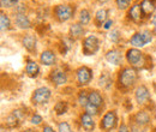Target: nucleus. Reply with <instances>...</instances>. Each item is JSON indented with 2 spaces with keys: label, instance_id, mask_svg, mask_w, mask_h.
<instances>
[{
  "label": "nucleus",
  "instance_id": "nucleus-20",
  "mask_svg": "<svg viewBox=\"0 0 156 132\" xmlns=\"http://www.w3.org/2000/svg\"><path fill=\"white\" fill-rule=\"evenodd\" d=\"M142 9H140V5H138V4H135L133 6H131V9H130V11H129V17L132 19V20H135V22H138L140 17H142Z\"/></svg>",
  "mask_w": 156,
  "mask_h": 132
},
{
  "label": "nucleus",
  "instance_id": "nucleus-34",
  "mask_svg": "<svg viewBox=\"0 0 156 132\" xmlns=\"http://www.w3.org/2000/svg\"><path fill=\"white\" fill-rule=\"evenodd\" d=\"M30 121H31L33 125H40V124L43 121V119H42V116H41L40 114H34V115L31 116Z\"/></svg>",
  "mask_w": 156,
  "mask_h": 132
},
{
  "label": "nucleus",
  "instance_id": "nucleus-41",
  "mask_svg": "<svg viewBox=\"0 0 156 132\" xmlns=\"http://www.w3.org/2000/svg\"><path fill=\"white\" fill-rule=\"evenodd\" d=\"M22 132H33V131H31V130H29V129H28V130H24V131H22Z\"/></svg>",
  "mask_w": 156,
  "mask_h": 132
},
{
  "label": "nucleus",
  "instance_id": "nucleus-22",
  "mask_svg": "<svg viewBox=\"0 0 156 132\" xmlns=\"http://www.w3.org/2000/svg\"><path fill=\"white\" fill-rule=\"evenodd\" d=\"M84 33V29H83V25L80 23H75L70 27V35L71 37H75L77 38L79 36H82Z\"/></svg>",
  "mask_w": 156,
  "mask_h": 132
},
{
  "label": "nucleus",
  "instance_id": "nucleus-30",
  "mask_svg": "<svg viewBox=\"0 0 156 132\" xmlns=\"http://www.w3.org/2000/svg\"><path fill=\"white\" fill-rule=\"evenodd\" d=\"M111 78H109V76L107 75H102L100 77V85L101 87H103V88H108L109 85H111Z\"/></svg>",
  "mask_w": 156,
  "mask_h": 132
},
{
  "label": "nucleus",
  "instance_id": "nucleus-39",
  "mask_svg": "<svg viewBox=\"0 0 156 132\" xmlns=\"http://www.w3.org/2000/svg\"><path fill=\"white\" fill-rule=\"evenodd\" d=\"M151 23H153V24H154V25L156 27V13L154 15V16H153V17H151Z\"/></svg>",
  "mask_w": 156,
  "mask_h": 132
},
{
  "label": "nucleus",
  "instance_id": "nucleus-24",
  "mask_svg": "<svg viewBox=\"0 0 156 132\" xmlns=\"http://www.w3.org/2000/svg\"><path fill=\"white\" fill-rule=\"evenodd\" d=\"M107 16H108V11L105 10V9H101L96 12V16H95V20L98 22V24H105V22L107 20Z\"/></svg>",
  "mask_w": 156,
  "mask_h": 132
},
{
  "label": "nucleus",
  "instance_id": "nucleus-17",
  "mask_svg": "<svg viewBox=\"0 0 156 132\" xmlns=\"http://www.w3.org/2000/svg\"><path fill=\"white\" fill-rule=\"evenodd\" d=\"M22 43H23V46L29 51V52H33L34 49H36V38L34 35H31V34H28V35H25L23 40H22Z\"/></svg>",
  "mask_w": 156,
  "mask_h": 132
},
{
  "label": "nucleus",
  "instance_id": "nucleus-2",
  "mask_svg": "<svg viewBox=\"0 0 156 132\" xmlns=\"http://www.w3.org/2000/svg\"><path fill=\"white\" fill-rule=\"evenodd\" d=\"M51 96H52V91L49 88L40 87L37 89H35V91L33 93L31 102L34 105H43V103H47L49 101Z\"/></svg>",
  "mask_w": 156,
  "mask_h": 132
},
{
  "label": "nucleus",
  "instance_id": "nucleus-9",
  "mask_svg": "<svg viewBox=\"0 0 156 132\" xmlns=\"http://www.w3.org/2000/svg\"><path fill=\"white\" fill-rule=\"evenodd\" d=\"M135 98H136L138 105H140V106L147 105L151 98L149 89L144 84H140L139 87H137L136 91H135Z\"/></svg>",
  "mask_w": 156,
  "mask_h": 132
},
{
  "label": "nucleus",
  "instance_id": "nucleus-42",
  "mask_svg": "<svg viewBox=\"0 0 156 132\" xmlns=\"http://www.w3.org/2000/svg\"><path fill=\"white\" fill-rule=\"evenodd\" d=\"M154 89H155V93H156V82L154 83Z\"/></svg>",
  "mask_w": 156,
  "mask_h": 132
},
{
  "label": "nucleus",
  "instance_id": "nucleus-5",
  "mask_svg": "<svg viewBox=\"0 0 156 132\" xmlns=\"http://www.w3.org/2000/svg\"><path fill=\"white\" fill-rule=\"evenodd\" d=\"M126 59H127L129 64H131V66H133V67H142L144 65V55L137 48L129 49L126 52Z\"/></svg>",
  "mask_w": 156,
  "mask_h": 132
},
{
  "label": "nucleus",
  "instance_id": "nucleus-31",
  "mask_svg": "<svg viewBox=\"0 0 156 132\" xmlns=\"http://www.w3.org/2000/svg\"><path fill=\"white\" fill-rule=\"evenodd\" d=\"M131 1H132V0H115L119 10H126V9L130 6Z\"/></svg>",
  "mask_w": 156,
  "mask_h": 132
},
{
  "label": "nucleus",
  "instance_id": "nucleus-3",
  "mask_svg": "<svg viewBox=\"0 0 156 132\" xmlns=\"http://www.w3.org/2000/svg\"><path fill=\"white\" fill-rule=\"evenodd\" d=\"M118 124V116L115 111H108L107 113L103 115L100 123V127L103 131H111L113 130Z\"/></svg>",
  "mask_w": 156,
  "mask_h": 132
},
{
  "label": "nucleus",
  "instance_id": "nucleus-10",
  "mask_svg": "<svg viewBox=\"0 0 156 132\" xmlns=\"http://www.w3.org/2000/svg\"><path fill=\"white\" fill-rule=\"evenodd\" d=\"M79 121H80V126H82V129L84 131L87 132L94 131V129H95V121H94V119H93V116L90 114L83 113L80 115Z\"/></svg>",
  "mask_w": 156,
  "mask_h": 132
},
{
  "label": "nucleus",
  "instance_id": "nucleus-1",
  "mask_svg": "<svg viewBox=\"0 0 156 132\" xmlns=\"http://www.w3.org/2000/svg\"><path fill=\"white\" fill-rule=\"evenodd\" d=\"M137 75L136 70L133 67H124L120 72H119V77H118V82L120 84V87L129 89L131 87L135 85V83L137 82Z\"/></svg>",
  "mask_w": 156,
  "mask_h": 132
},
{
  "label": "nucleus",
  "instance_id": "nucleus-16",
  "mask_svg": "<svg viewBox=\"0 0 156 132\" xmlns=\"http://www.w3.org/2000/svg\"><path fill=\"white\" fill-rule=\"evenodd\" d=\"M25 72H27V75L29 76V77H31V78L37 77L40 73L39 64L35 62V61L29 60V61L27 62V66H25Z\"/></svg>",
  "mask_w": 156,
  "mask_h": 132
},
{
  "label": "nucleus",
  "instance_id": "nucleus-40",
  "mask_svg": "<svg viewBox=\"0 0 156 132\" xmlns=\"http://www.w3.org/2000/svg\"><path fill=\"white\" fill-rule=\"evenodd\" d=\"M100 2H102V4H105V2H107V1H109V0H98Z\"/></svg>",
  "mask_w": 156,
  "mask_h": 132
},
{
  "label": "nucleus",
  "instance_id": "nucleus-32",
  "mask_svg": "<svg viewBox=\"0 0 156 132\" xmlns=\"http://www.w3.org/2000/svg\"><path fill=\"white\" fill-rule=\"evenodd\" d=\"M119 38H120V31H119L118 29L112 30V33L109 34V40H111L112 42H115V43H117L118 41H119Z\"/></svg>",
  "mask_w": 156,
  "mask_h": 132
},
{
  "label": "nucleus",
  "instance_id": "nucleus-12",
  "mask_svg": "<svg viewBox=\"0 0 156 132\" xmlns=\"http://www.w3.org/2000/svg\"><path fill=\"white\" fill-rule=\"evenodd\" d=\"M106 60H107L109 64L118 66V65H120V64L122 62V54H121L118 49H111V51H108L107 54H106Z\"/></svg>",
  "mask_w": 156,
  "mask_h": 132
},
{
  "label": "nucleus",
  "instance_id": "nucleus-21",
  "mask_svg": "<svg viewBox=\"0 0 156 132\" xmlns=\"http://www.w3.org/2000/svg\"><path fill=\"white\" fill-rule=\"evenodd\" d=\"M20 123V119L17 115H15L13 113L11 114V115H9V116L6 118V120H5V125H6V127H9V129H16V127H18Z\"/></svg>",
  "mask_w": 156,
  "mask_h": 132
},
{
  "label": "nucleus",
  "instance_id": "nucleus-18",
  "mask_svg": "<svg viewBox=\"0 0 156 132\" xmlns=\"http://www.w3.org/2000/svg\"><path fill=\"white\" fill-rule=\"evenodd\" d=\"M89 102L100 108L103 106V97L98 90H91L89 91Z\"/></svg>",
  "mask_w": 156,
  "mask_h": 132
},
{
  "label": "nucleus",
  "instance_id": "nucleus-13",
  "mask_svg": "<svg viewBox=\"0 0 156 132\" xmlns=\"http://www.w3.org/2000/svg\"><path fill=\"white\" fill-rule=\"evenodd\" d=\"M133 120H135V124L136 125L144 127L145 125H148L150 123V115H149L148 112H145V111H139V112H137L135 114Z\"/></svg>",
  "mask_w": 156,
  "mask_h": 132
},
{
  "label": "nucleus",
  "instance_id": "nucleus-23",
  "mask_svg": "<svg viewBox=\"0 0 156 132\" xmlns=\"http://www.w3.org/2000/svg\"><path fill=\"white\" fill-rule=\"evenodd\" d=\"M54 111H55V113L58 114V115L65 114L69 111V105H67V102H65V101H59V102H57V105L54 106Z\"/></svg>",
  "mask_w": 156,
  "mask_h": 132
},
{
  "label": "nucleus",
  "instance_id": "nucleus-25",
  "mask_svg": "<svg viewBox=\"0 0 156 132\" xmlns=\"http://www.w3.org/2000/svg\"><path fill=\"white\" fill-rule=\"evenodd\" d=\"M78 19H79V23H80L82 25H87V24H89V22H90V19H91L89 11L85 10V9L82 10V11L79 12V17H78Z\"/></svg>",
  "mask_w": 156,
  "mask_h": 132
},
{
  "label": "nucleus",
  "instance_id": "nucleus-8",
  "mask_svg": "<svg viewBox=\"0 0 156 132\" xmlns=\"http://www.w3.org/2000/svg\"><path fill=\"white\" fill-rule=\"evenodd\" d=\"M76 77H77V82L80 87L83 85H88L91 82L93 78V71L87 67V66H80L76 71Z\"/></svg>",
  "mask_w": 156,
  "mask_h": 132
},
{
  "label": "nucleus",
  "instance_id": "nucleus-7",
  "mask_svg": "<svg viewBox=\"0 0 156 132\" xmlns=\"http://www.w3.org/2000/svg\"><path fill=\"white\" fill-rule=\"evenodd\" d=\"M151 40H153L151 33L149 30H144L142 33H136L131 37V45L135 47H144L147 43L151 42Z\"/></svg>",
  "mask_w": 156,
  "mask_h": 132
},
{
  "label": "nucleus",
  "instance_id": "nucleus-33",
  "mask_svg": "<svg viewBox=\"0 0 156 132\" xmlns=\"http://www.w3.org/2000/svg\"><path fill=\"white\" fill-rule=\"evenodd\" d=\"M0 2L2 7H12L18 2V0H0Z\"/></svg>",
  "mask_w": 156,
  "mask_h": 132
},
{
  "label": "nucleus",
  "instance_id": "nucleus-29",
  "mask_svg": "<svg viewBox=\"0 0 156 132\" xmlns=\"http://www.w3.org/2000/svg\"><path fill=\"white\" fill-rule=\"evenodd\" d=\"M58 131L59 132H73L72 131V129H71V126H70V124L66 123V121H61V123H59Z\"/></svg>",
  "mask_w": 156,
  "mask_h": 132
},
{
  "label": "nucleus",
  "instance_id": "nucleus-15",
  "mask_svg": "<svg viewBox=\"0 0 156 132\" xmlns=\"http://www.w3.org/2000/svg\"><path fill=\"white\" fill-rule=\"evenodd\" d=\"M40 61H41V64H43L46 66H51L55 62V54L52 51H44L40 55Z\"/></svg>",
  "mask_w": 156,
  "mask_h": 132
},
{
  "label": "nucleus",
  "instance_id": "nucleus-28",
  "mask_svg": "<svg viewBox=\"0 0 156 132\" xmlns=\"http://www.w3.org/2000/svg\"><path fill=\"white\" fill-rule=\"evenodd\" d=\"M84 109H85V113L90 114L91 116H94V115H98V107L96 106H94L93 103H88L85 107H84Z\"/></svg>",
  "mask_w": 156,
  "mask_h": 132
},
{
  "label": "nucleus",
  "instance_id": "nucleus-38",
  "mask_svg": "<svg viewBox=\"0 0 156 132\" xmlns=\"http://www.w3.org/2000/svg\"><path fill=\"white\" fill-rule=\"evenodd\" d=\"M42 132H55V131H54V129H53L52 126H49V125H46V126L42 129Z\"/></svg>",
  "mask_w": 156,
  "mask_h": 132
},
{
  "label": "nucleus",
  "instance_id": "nucleus-27",
  "mask_svg": "<svg viewBox=\"0 0 156 132\" xmlns=\"http://www.w3.org/2000/svg\"><path fill=\"white\" fill-rule=\"evenodd\" d=\"M0 24H1V30L10 29L11 27V20L9 18V16L5 15L4 12H1V16H0Z\"/></svg>",
  "mask_w": 156,
  "mask_h": 132
},
{
  "label": "nucleus",
  "instance_id": "nucleus-4",
  "mask_svg": "<svg viewBox=\"0 0 156 132\" xmlns=\"http://www.w3.org/2000/svg\"><path fill=\"white\" fill-rule=\"evenodd\" d=\"M100 41L95 35H90L83 41V53L85 55H94L98 51Z\"/></svg>",
  "mask_w": 156,
  "mask_h": 132
},
{
  "label": "nucleus",
  "instance_id": "nucleus-6",
  "mask_svg": "<svg viewBox=\"0 0 156 132\" xmlns=\"http://www.w3.org/2000/svg\"><path fill=\"white\" fill-rule=\"evenodd\" d=\"M54 13L60 22H66L73 16L75 7H72L71 5H58L54 10Z\"/></svg>",
  "mask_w": 156,
  "mask_h": 132
},
{
  "label": "nucleus",
  "instance_id": "nucleus-11",
  "mask_svg": "<svg viewBox=\"0 0 156 132\" xmlns=\"http://www.w3.org/2000/svg\"><path fill=\"white\" fill-rule=\"evenodd\" d=\"M49 79H51V82H52L53 84H55V85H64V84L67 82V75H66L64 71L57 69V70H53V71L51 72Z\"/></svg>",
  "mask_w": 156,
  "mask_h": 132
},
{
  "label": "nucleus",
  "instance_id": "nucleus-37",
  "mask_svg": "<svg viewBox=\"0 0 156 132\" xmlns=\"http://www.w3.org/2000/svg\"><path fill=\"white\" fill-rule=\"evenodd\" d=\"M112 24H113V20H112V19H107V20L105 22V24H103V29L108 30V29L112 27Z\"/></svg>",
  "mask_w": 156,
  "mask_h": 132
},
{
  "label": "nucleus",
  "instance_id": "nucleus-14",
  "mask_svg": "<svg viewBox=\"0 0 156 132\" xmlns=\"http://www.w3.org/2000/svg\"><path fill=\"white\" fill-rule=\"evenodd\" d=\"M15 19H16V25L20 29H30L31 28V22L25 13H17Z\"/></svg>",
  "mask_w": 156,
  "mask_h": 132
},
{
  "label": "nucleus",
  "instance_id": "nucleus-26",
  "mask_svg": "<svg viewBox=\"0 0 156 132\" xmlns=\"http://www.w3.org/2000/svg\"><path fill=\"white\" fill-rule=\"evenodd\" d=\"M77 100H78V103H79L82 107H85V106L89 103V93H87L85 90L79 91Z\"/></svg>",
  "mask_w": 156,
  "mask_h": 132
},
{
  "label": "nucleus",
  "instance_id": "nucleus-19",
  "mask_svg": "<svg viewBox=\"0 0 156 132\" xmlns=\"http://www.w3.org/2000/svg\"><path fill=\"white\" fill-rule=\"evenodd\" d=\"M140 9H142V12L144 15H151L156 9L154 0H142Z\"/></svg>",
  "mask_w": 156,
  "mask_h": 132
},
{
  "label": "nucleus",
  "instance_id": "nucleus-35",
  "mask_svg": "<svg viewBox=\"0 0 156 132\" xmlns=\"http://www.w3.org/2000/svg\"><path fill=\"white\" fill-rule=\"evenodd\" d=\"M131 130H132L131 132H145V130L142 126H138V125H132Z\"/></svg>",
  "mask_w": 156,
  "mask_h": 132
},
{
  "label": "nucleus",
  "instance_id": "nucleus-36",
  "mask_svg": "<svg viewBox=\"0 0 156 132\" xmlns=\"http://www.w3.org/2000/svg\"><path fill=\"white\" fill-rule=\"evenodd\" d=\"M118 132H130V129L127 127L126 124H121L119 126V129H118Z\"/></svg>",
  "mask_w": 156,
  "mask_h": 132
}]
</instances>
